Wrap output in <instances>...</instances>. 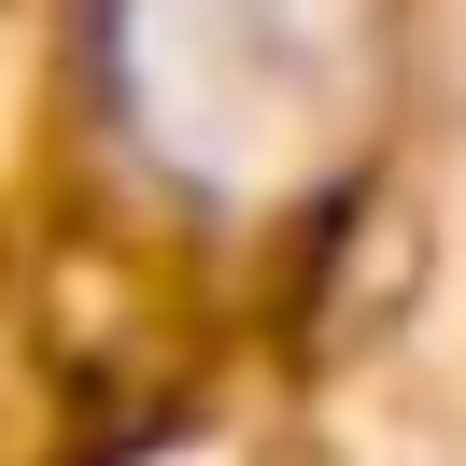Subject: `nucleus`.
<instances>
[{
  "label": "nucleus",
  "mask_w": 466,
  "mask_h": 466,
  "mask_svg": "<svg viewBox=\"0 0 466 466\" xmlns=\"http://www.w3.org/2000/svg\"><path fill=\"white\" fill-rule=\"evenodd\" d=\"M381 0H99V86L170 184L255 212L368 114Z\"/></svg>",
  "instance_id": "nucleus-1"
}]
</instances>
